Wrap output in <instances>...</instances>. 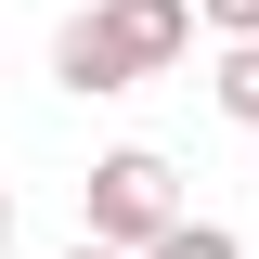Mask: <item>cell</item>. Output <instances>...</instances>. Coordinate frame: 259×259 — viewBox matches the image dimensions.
<instances>
[{
    "mask_svg": "<svg viewBox=\"0 0 259 259\" xmlns=\"http://www.w3.org/2000/svg\"><path fill=\"white\" fill-rule=\"evenodd\" d=\"M0 246H13V194H0Z\"/></svg>",
    "mask_w": 259,
    "mask_h": 259,
    "instance_id": "cell-7",
    "label": "cell"
},
{
    "mask_svg": "<svg viewBox=\"0 0 259 259\" xmlns=\"http://www.w3.org/2000/svg\"><path fill=\"white\" fill-rule=\"evenodd\" d=\"M207 91H221V117L259 130V39H221V78H207Z\"/></svg>",
    "mask_w": 259,
    "mask_h": 259,
    "instance_id": "cell-3",
    "label": "cell"
},
{
    "mask_svg": "<svg viewBox=\"0 0 259 259\" xmlns=\"http://www.w3.org/2000/svg\"><path fill=\"white\" fill-rule=\"evenodd\" d=\"M143 259H246V246H233L221 221H168V233H156V246H143Z\"/></svg>",
    "mask_w": 259,
    "mask_h": 259,
    "instance_id": "cell-4",
    "label": "cell"
},
{
    "mask_svg": "<svg viewBox=\"0 0 259 259\" xmlns=\"http://www.w3.org/2000/svg\"><path fill=\"white\" fill-rule=\"evenodd\" d=\"M194 52V0H91L52 26V78L65 91H130V78H168Z\"/></svg>",
    "mask_w": 259,
    "mask_h": 259,
    "instance_id": "cell-1",
    "label": "cell"
},
{
    "mask_svg": "<svg viewBox=\"0 0 259 259\" xmlns=\"http://www.w3.org/2000/svg\"><path fill=\"white\" fill-rule=\"evenodd\" d=\"M65 259H117V246H91V233H78V246H65Z\"/></svg>",
    "mask_w": 259,
    "mask_h": 259,
    "instance_id": "cell-6",
    "label": "cell"
},
{
    "mask_svg": "<svg viewBox=\"0 0 259 259\" xmlns=\"http://www.w3.org/2000/svg\"><path fill=\"white\" fill-rule=\"evenodd\" d=\"M194 26H221V39H259V0H194Z\"/></svg>",
    "mask_w": 259,
    "mask_h": 259,
    "instance_id": "cell-5",
    "label": "cell"
},
{
    "mask_svg": "<svg viewBox=\"0 0 259 259\" xmlns=\"http://www.w3.org/2000/svg\"><path fill=\"white\" fill-rule=\"evenodd\" d=\"M78 207H91V246L143 259L168 221H182V168L156 156V143H117V156H91V182H78Z\"/></svg>",
    "mask_w": 259,
    "mask_h": 259,
    "instance_id": "cell-2",
    "label": "cell"
}]
</instances>
